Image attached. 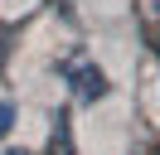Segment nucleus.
Returning <instances> with one entry per match:
<instances>
[{
	"mask_svg": "<svg viewBox=\"0 0 160 155\" xmlns=\"http://www.w3.org/2000/svg\"><path fill=\"white\" fill-rule=\"evenodd\" d=\"M10 126H15V102L0 97V136H10Z\"/></svg>",
	"mask_w": 160,
	"mask_h": 155,
	"instance_id": "f03ea898",
	"label": "nucleus"
},
{
	"mask_svg": "<svg viewBox=\"0 0 160 155\" xmlns=\"http://www.w3.org/2000/svg\"><path fill=\"white\" fill-rule=\"evenodd\" d=\"M5 155H24V150H5Z\"/></svg>",
	"mask_w": 160,
	"mask_h": 155,
	"instance_id": "7ed1b4c3",
	"label": "nucleus"
},
{
	"mask_svg": "<svg viewBox=\"0 0 160 155\" xmlns=\"http://www.w3.org/2000/svg\"><path fill=\"white\" fill-rule=\"evenodd\" d=\"M68 87H73V97H78V102H102V97H107V73H102V68L97 63H78V68H73V78H68Z\"/></svg>",
	"mask_w": 160,
	"mask_h": 155,
	"instance_id": "f257e3e1",
	"label": "nucleus"
}]
</instances>
